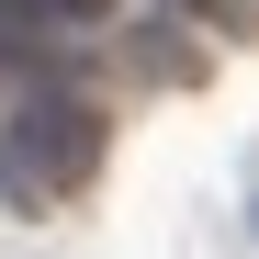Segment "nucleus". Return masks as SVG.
Instances as JSON below:
<instances>
[{
	"label": "nucleus",
	"instance_id": "obj_1",
	"mask_svg": "<svg viewBox=\"0 0 259 259\" xmlns=\"http://www.w3.org/2000/svg\"><path fill=\"white\" fill-rule=\"evenodd\" d=\"M91 158H102V124H91L79 91L23 79V91L0 102V192L46 203V192H68V181H91Z\"/></svg>",
	"mask_w": 259,
	"mask_h": 259
},
{
	"label": "nucleus",
	"instance_id": "obj_2",
	"mask_svg": "<svg viewBox=\"0 0 259 259\" xmlns=\"http://www.w3.org/2000/svg\"><path fill=\"white\" fill-rule=\"evenodd\" d=\"M12 23H34V34H91V23H113V0H12Z\"/></svg>",
	"mask_w": 259,
	"mask_h": 259
}]
</instances>
